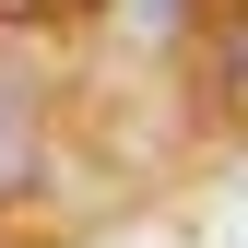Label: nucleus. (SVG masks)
I'll list each match as a JSON object with an SVG mask.
<instances>
[{"label":"nucleus","mask_w":248,"mask_h":248,"mask_svg":"<svg viewBox=\"0 0 248 248\" xmlns=\"http://www.w3.org/2000/svg\"><path fill=\"white\" fill-rule=\"evenodd\" d=\"M24 166H36V107H24V83L0 71V189H12Z\"/></svg>","instance_id":"obj_1"},{"label":"nucleus","mask_w":248,"mask_h":248,"mask_svg":"<svg viewBox=\"0 0 248 248\" xmlns=\"http://www.w3.org/2000/svg\"><path fill=\"white\" fill-rule=\"evenodd\" d=\"M130 24H142V36H166V24H177V0H130Z\"/></svg>","instance_id":"obj_2"}]
</instances>
